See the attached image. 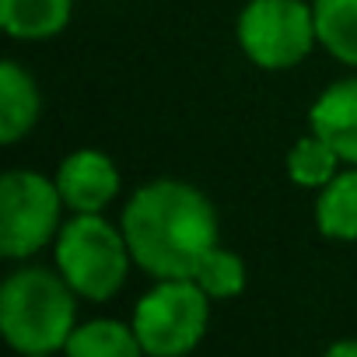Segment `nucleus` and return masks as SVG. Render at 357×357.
<instances>
[{"label":"nucleus","instance_id":"obj_13","mask_svg":"<svg viewBox=\"0 0 357 357\" xmlns=\"http://www.w3.org/2000/svg\"><path fill=\"white\" fill-rule=\"evenodd\" d=\"M319 46L340 63L357 67V0H312Z\"/></svg>","mask_w":357,"mask_h":357},{"label":"nucleus","instance_id":"obj_5","mask_svg":"<svg viewBox=\"0 0 357 357\" xmlns=\"http://www.w3.org/2000/svg\"><path fill=\"white\" fill-rule=\"evenodd\" d=\"M63 197L56 178L43 172H4L0 178V256L29 259L50 242H56L63 228Z\"/></svg>","mask_w":357,"mask_h":357},{"label":"nucleus","instance_id":"obj_17","mask_svg":"<svg viewBox=\"0 0 357 357\" xmlns=\"http://www.w3.org/2000/svg\"><path fill=\"white\" fill-rule=\"evenodd\" d=\"M18 357H53V354H18Z\"/></svg>","mask_w":357,"mask_h":357},{"label":"nucleus","instance_id":"obj_4","mask_svg":"<svg viewBox=\"0 0 357 357\" xmlns=\"http://www.w3.org/2000/svg\"><path fill=\"white\" fill-rule=\"evenodd\" d=\"M211 322V298L197 280H158L133 308V329L147 357H186Z\"/></svg>","mask_w":357,"mask_h":357},{"label":"nucleus","instance_id":"obj_9","mask_svg":"<svg viewBox=\"0 0 357 357\" xmlns=\"http://www.w3.org/2000/svg\"><path fill=\"white\" fill-rule=\"evenodd\" d=\"M39 112H43V98L32 74L22 63L4 60L0 63V140L18 144L36 126Z\"/></svg>","mask_w":357,"mask_h":357},{"label":"nucleus","instance_id":"obj_8","mask_svg":"<svg viewBox=\"0 0 357 357\" xmlns=\"http://www.w3.org/2000/svg\"><path fill=\"white\" fill-rule=\"evenodd\" d=\"M308 126L326 144H333L347 165H357V77L329 84L308 109Z\"/></svg>","mask_w":357,"mask_h":357},{"label":"nucleus","instance_id":"obj_11","mask_svg":"<svg viewBox=\"0 0 357 357\" xmlns=\"http://www.w3.org/2000/svg\"><path fill=\"white\" fill-rule=\"evenodd\" d=\"M315 225L333 242H357V165L336 172L315 197Z\"/></svg>","mask_w":357,"mask_h":357},{"label":"nucleus","instance_id":"obj_2","mask_svg":"<svg viewBox=\"0 0 357 357\" xmlns=\"http://www.w3.org/2000/svg\"><path fill=\"white\" fill-rule=\"evenodd\" d=\"M77 291L60 270L22 266L0 287V333L15 354H56L77 329Z\"/></svg>","mask_w":357,"mask_h":357},{"label":"nucleus","instance_id":"obj_3","mask_svg":"<svg viewBox=\"0 0 357 357\" xmlns=\"http://www.w3.org/2000/svg\"><path fill=\"white\" fill-rule=\"evenodd\" d=\"M130 245L123 228L102 214H74L56 235V270L88 301H109L130 273Z\"/></svg>","mask_w":357,"mask_h":357},{"label":"nucleus","instance_id":"obj_10","mask_svg":"<svg viewBox=\"0 0 357 357\" xmlns=\"http://www.w3.org/2000/svg\"><path fill=\"white\" fill-rule=\"evenodd\" d=\"M74 0H0V25L11 39L39 43L67 29Z\"/></svg>","mask_w":357,"mask_h":357},{"label":"nucleus","instance_id":"obj_14","mask_svg":"<svg viewBox=\"0 0 357 357\" xmlns=\"http://www.w3.org/2000/svg\"><path fill=\"white\" fill-rule=\"evenodd\" d=\"M340 154L333 151V144H326L319 133L294 140V147L287 151V178L301 190H322L329 186L336 172H340Z\"/></svg>","mask_w":357,"mask_h":357},{"label":"nucleus","instance_id":"obj_7","mask_svg":"<svg viewBox=\"0 0 357 357\" xmlns=\"http://www.w3.org/2000/svg\"><path fill=\"white\" fill-rule=\"evenodd\" d=\"M56 186L74 214H102L119 193V168L105 151L81 147L60 161Z\"/></svg>","mask_w":357,"mask_h":357},{"label":"nucleus","instance_id":"obj_16","mask_svg":"<svg viewBox=\"0 0 357 357\" xmlns=\"http://www.w3.org/2000/svg\"><path fill=\"white\" fill-rule=\"evenodd\" d=\"M322 357H357V340H336Z\"/></svg>","mask_w":357,"mask_h":357},{"label":"nucleus","instance_id":"obj_15","mask_svg":"<svg viewBox=\"0 0 357 357\" xmlns=\"http://www.w3.org/2000/svg\"><path fill=\"white\" fill-rule=\"evenodd\" d=\"M193 280L204 287V294H207L211 301L238 298V294L245 291V280H249V273H245V259H242L238 252L218 245V249H211V252L204 256V263L197 266Z\"/></svg>","mask_w":357,"mask_h":357},{"label":"nucleus","instance_id":"obj_1","mask_svg":"<svg viewBox=\"0 0 357 357\" xmlns=\"http://www.w3.org/2000/svg\"><path fill=\"white\" fill-rule=\"evenodd\" d=\"M133 263L154 280H193L197 266L221 242L218 211L190 183L154 178L140 186L119 218Z\"/></svg>","mask_w":357,"mask_h":357},{"label":"nucleus","instance_id":"obj_12","mask_svg":"<svg viewBox=\"0 0 357 357\" xmlns=\"http://www.w3.org/2000/svg\"><path fill=\"white\" fill-rule=\"evenodd\" d=\"M67 357H147L137 329L116 319H91L81 322L67 340Z\"/></svg>","mask_w":357,"mask_h":357},{"label":"nucleus","instance_id":"obj_6","mask_svg":"<svg viewBox=\"0 0 357 357\" xmlns=\"http://www.w3.org/2000/svg\"><path fill=\"white\" fill-rule=\"evenodd\" d=\"M235 32L242 53L263 70L298 67L319 43L315 11L305 0H249Z\"/></svg>","mask_w":357,"mask_h":357}]
</instances>
